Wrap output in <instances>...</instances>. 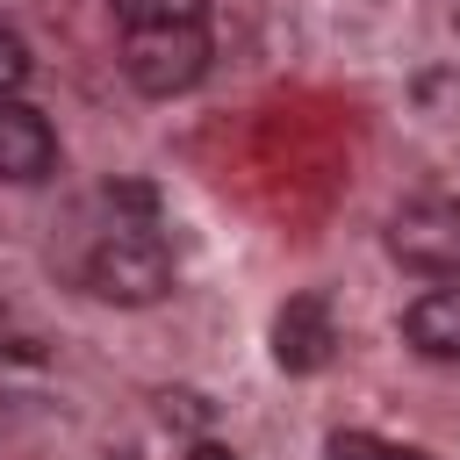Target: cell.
Listing matches in <instances>:
<instances>
[{"label": "cell", "instance_id": "obj_1", "mask_svg": "<svg viewBox=\"0 0 460 460\" xmlns=\"http://www.w3.org/2000/svg\"><path fill=\"white\" fill-rule=\"evenodd\" d=\"M86 288L115 309H144L172 288V252L151 223H115L93 252H86Z\"/></svg>", "mask_w": 460, "mask_h": 460}, {"label": "cell", "instance_id": "obj_2", "mask_svg": "<svg viewBox=\"0 0 460 460\" xmlns=\"http://www.w3.org/2000/svg\"><path fill=\"white\" fill-rule=\"evenodd\" d=\"M122 72L151 101L187 93L208 72V22L201 29H122Z\"/></svg>", "mask_w": 460, "mask_h": 460}, {"label": "cell", "instance_id": "obj_3", "mask_svg": "<svg viewBox=\"0 0 460 460\" xmlns=\"http://www.w3.org/2000/svg\"><path fill=\"white\" fill-rule=\"evenodd\" d=\"M388 259L424 273V280H446L460 273V201L453 194H417L388 216Z\"/></svg>", "mask_w": 460, "mask_h": 460}, {"label": "cell", "instance_id": "obj_4", "mask_svg": "<svg viewBox=\"0 0 460 460\" xmlns=\"http://www.w3.org/2000/svg\"><path fill=\"white\" fill-rule=\"evenodd\" d=\"M331 352H338L331 302L323 295H288L280 316H273V367L280 374H316V367H331Z\"/></svg>", "mask_w": 460, "mask_h": 460}, {"label": "cell", "instance_id": "obj_5", "mask_svg": "<svg viewBox=\"0 0 460 460\" xmlns=\"http://www.w3.org/2000/svg\"><path fill=\"white\" fill-rule=\"evenodd\" d=\"M50 165H58V129L43 122V108L0 101V180L7 187H36Z\"/></svg>", "mask_w": 460, "mask_h": 460}, {"label": "cell", "instance_id": "obj_6", "mask_svg": "<svg viewBox=\"0 0 460 460\" xmlns=\"http://www.w3.org/2000/svg\"><path fill=\"white\" fill-rule=\"evenodd\" d=\"M402 338L424 359H460V288H424L402 309Z\"/></svg>", "mask_w": 460, "mask_h": 460}, {"label": "cell", "instance_id": "obj_7", "mask_svg": "<svg viewBox=\"0 0 460 460\" xmlns=\"http://www.w3.org/2000/svg\"><path fill=\"white\" fill-rule=\"evenodd\" d=\"M208 0H115V29H201Z\"/></svg>", "mask_w": 460, "mask_h": 460}, {"label": "cell", "instance_id": "obj_8", "mask_svg": "<svg viewBox=\"0 0 460 460\" xmlns=\"http://www.w3.org/2000/svg\"><path fill=\"white\" fill-rule=\"evenodd\" d=\"M323 453H331V460H431V453L395 446V438H374V431H331Z\"/></svg>", "mask_w": 460, "mask_h": 460}, {"label": "cell", "instance_id": "obj_9", "mask_svg": "<svg viewBox=\"0 0 460 460\" xmlns=\"http://www.w3.org/2000/svg\"><path fill=\"white\" fill-rule=\"evenodd\" d=\"M29 65H36V58H29V43L0 22V101H14V86L29 79Z\"/></svg>", "mask_w": 460, "mask_h": 460}, {"label": "cell", "instance_id": "obj_10", "mask_svg": "<svg viewBox=\"0 0 460 460\" xmlns=\"http://www.w3.org/2000/svg\"><path fill=\"white\" fill-rule=\"evenodd\" d=\"M417 101H424V108L453 101V115H460V72H424V79H417Z\"/></svg>", "mask_w": 460, "mask_h": 460}, {"label": "cell", "instance_id": "obj_11", "mask_svg": "<svg viewBox=\"0 0 460 460\" xmlns=\"http://www.w3.org/2000/svg\"><path fill=\"white\" fill-rule=\"evenodd\" d=\"M108 201H122V208H137V216H151V208H158V194H151L144 180H108Z\"/></svg>", "mask_w": 460, "mask_h": 460}, {"label": "cell", "instance_id": "obj_12", "mask_svg": "<svg viewBox=\"0 0 460 460\" xmlns=\"http://www.w3.org/2000/svg\"><path fill=\"white\" fill-rule=\"evenodd\" d=\"M187 460H237V453H230V446H216V438H201V446H194Z\"/></svg>", "mask_w": 460, "mask_h": 460}]
</instances>
